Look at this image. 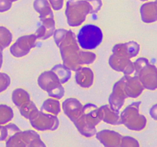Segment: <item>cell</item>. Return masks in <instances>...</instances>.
<instances>
[{"mask_svg":"<svg viewBox=\"0 0 157 147\" xmlns=\"http://www.w3.org/2000/svg\"><path fill=\"white\" fill-rule=\"evenodd\" d=\"M41 110L55 116H58L61 111L60 101L55 98H48L43 102L41 107Z\"/></svg>","mask_w":157,"mask_h":147,"instance_id":"cell-22","label":"cell"},{"mask_svg":"<svg viewBox=\"0 0 157 147\" xmlns=\"http://www.w3.org/2000/svg\"><path fill=\"white\" fill-rule=\"evenodd\" d=\"M156 2H157V0H156Z\"/></svg>","mask_w":157,"mask_h":147,"instance_id":"cell-40","label":"cell"},{"mask_svg":"<svg viewBox=\"0 0 157 147\" xmlns=\"http://www.w3.org/2000/svg\"><path fill=\"white\" fill-rule=\"evenodd\" d=\"M4 50L2 46H0V70H1L2 65V61H3V55H2V51Z\"/></svg>","mask_w":157,"mask_h":147,"instance_id":"cell-37","label":"cell"},{"mask_svg":"<svg viewBox=\"0 0 157 147\" xmlns=\"http://www.w3.org/2000/svg\"><path fill=\"white\" fill-rule=\"evenodd\" d=\"M38 84L51 97L60 100L64 96V87L56 74L52 70L42 72L38 76Z\"/></svg>","mask_w":157,"mask_h":147,"instance_id":"cell-6","label":"cell"},{"mask_svg":"<svg viewBox=\"0 0 157 147\" xmlns=\"http://www.w3.org/2000/svg\"><path fill=\"white\" fill-rule=\"evenodd\" d=\"M98 116L101 121L107 124L113 126L122 124L120 110H113L108 104L98 107Z\"/></svg>","mask_w":157,"mask_h":147,"instance_id":"cell-15","label":"cell"},{"mask_svg":"<svg viewBox=\"0 0 157 147\" xmlns=\"http://www.w3.org/2000/svg\"><path fill=\"white\" fill-rule=\"evenodd\" d=\"M21 131L19 127L14 123L0 125V141H5L16 132Z\"/></svg>","mask_w":157,"mask_h":147,"instance_id":"cell-26","label":"cell"},{"mask_svg":"<svg viewBox=\"0 0 157 147\" xmlns=\"http://www.w3.org/2000/svg\"><path fill=\"white\" fill-rule=\"evenodd\" d=\"M11 2H17V1H18V0H10Z\"/></svg>","mask_w":157,"mask_h":147,"instance_id":"cell-38","label":"cell"},{"mask_svg":"<svg viewBox=\"0 0 157 147\" xmlns=\"http://www.w3.org/2000/svg\"><path fill=\"white\" fill-rule=\"evenodd\" d=\"M37 38L35 34L19 37L10 47V53L15 58L26 56L36 45Z\"/></svg>","mask_w":157,"mask_h":147,"instance_id":"cell-8","label":"cell"},{"mask_svg":"<svg viewBox=\"0 0 157 147\" xmlns=\"http://www.w3.org/2000/svg\"><path fill=\"white\" fill-rule=\"evenodd\" d=\"M18 110H19L21 116L27 119H30L37 111H38V107H36L35 103L32 100L29 101L25 104L21 106V107L18 108Z\"/></svg>","mask_w":157,"mask_h":147,"instance_id":"cell-27","label":"cell"},{"mask_svg":"<svg viewBox=\"0 0 157 147\" xmlns=\"http://www.w3.org/2000/svg\"><path fill=\"white\" fill-rule=\"evenodd\" d=\"M21 135L27 147H46L44 142L41 140L40 135L35 130L21 131Z\"/></svg>","mask_w":157,"mask_h":147,"instance_id":"cell-20","label":"cell"},{"mask_svg":"<svg viewBox=\"0 0 157 147\" xmlns=\"http://www.w3.org/2000/svg\"><path fill=\"white\" fill-rule=\"evenodd\" d=\"M110 67L117 72H122L125 76L135 74L134 63L129 58L121 55L112 54L108 60Z\"/></svg>","mask_w":157,"mask_h":147,"instance_id":"cell-11","label":"cell"},{"mask_svg":"<svg viewBox=\"0 0 157 147\" xmlns=\"http://www.w3.org/2000/svg\"><path fill=\"white\" fill-rule=\"evenodd\" d=\"M96 138L104 147H121L122 135L110 130H103L97 132Z\"/></svg>","mask_w":157,"mask_h":147,"instance_id":"cell-13","label":"cell"},{"mask_svg":"<svg viewBox=\"0 0 157 147\" xmlns=\"http://www.w3.org/2000/svg\"><path fill=\"white\" fill-rule=\"evenodd\" d=\"M61 107L64 114L75 123L82 114L84 105L76 98L69 97L63 101Z\"/></svg>","mask_w":157,"mask_h":147,"instance_id":"cell-12","label":"cell"},{"mask_svg":"<svg viewBox=\"0 0 157 147\" xmlns=\"http://www.w3.org/2000/svg\"><path fill=\"white\" fill-rule=\"evenodd\" d=\"M12 100L13 104L19 108L31 100V96L25 90L22 88H17L12 92Z\"/></svg>","mask_w":157,"mask_h":147,"instance_id":"cell-23","label":"cell"},{"mask_svg":"<svg viewBox=\"0 0 157 147\" xmlns=\"http://www.w3.org/2000/svg\"><path fill=\"white\" fill-rule=\"evenodd\" d=\"M12 39L13 36L11 31L5 26H0V46L6 48L11 44Z\"/></svg>","mask_w":157,"mask_h":147,"instance_id":"cell-28","label":"cell"},{"mask_svg":"<svg viewBox=\"0 0 157 147\" xmlns=\"http://www.w3.org/2000/svg\"><path fill=\"white\" fill-rule=\"evenodd\" d=\"M33 7L36 12L39 14L40 20L48 18H55L53 9L48 0H35Z\"/></svg>","mask_w":157,"mask_h":147,"instance_id":"cell-21","label":"cell"},{"mask_svg":"<svg viewBox=\"0 0 157 147\" xmlns=\"http://www.w3.org/2000/svg\"><path fill=\"white\" fill-rule=\"evenodd\" d=\"M29 120L34 129L41 132L55 131L60 124L58 116L41 110L37 111Z\"/></svg>","mask_w":157,"mask_h":147,"instance_id":"cell-7","label":"cell"},{"mask_svg":"<svg viewBox=\"0 0 157 147\" xmlns=\"http://www.w3.org/2000/svg\"><path fill=\"white\" fill-rule=\"evenodd\" d=\"M14 117L13 110L6 104H0V125H6Z\"/></svg>","mask_w":157,"mask_h":147,"instance_id":"cell-25","label":"cell"},{"mask_svg":"<svg viewBox=\"0 0 157 147\" xmlns=\"http://www.w3.org/2000/svg\"><path fill=\"white\" fill-rule=\"evenodd\" d=\"M48 1L50 3L52 9L55 11L61 10L64 6V0H48Z\"/></svg>","mask_w":157,"mask_h":147,"instance_id":"cell-34","label":"cell"},{"mask_svg":"<svg viewBox=\"0 0 157 147\" xmlns=\"http://www.w3.org/2000/svg\"><path fill=\"white\" fill-rule=\"evenodd\" d=\"M6 147H27L21 135V131L11 135L6 140Z\"/></svg>","mask_w":157,"mask_h":147,"instance_id":"cell-29","label":"cell"},{"mask_svg":"<svg viewBox=\"0 0 157 147\" xmlns=\"http://www.w3.org/2000/svg\"><path fill=\"white\" fill-rule=\"evenodd\" d=\"M150 114L153 119L157 121V104H154L150 110Z\"/></svg>","mask_w":157,"mask_h":147,"instance_id":"cell-36","label":"cell"},{"mask_svg":"<svg viewBox=\"0 0 157 147\" xmlns=\"http://www.w3.org/2000/svg\"><path fill=\"white\" fill-rule=\"evenodd\" d=\"M97 58L96 54L90 51L81 50V64L82 65H88L93 64Z\"/></svg>","mask_w":157,"mask_h":147,"instance_id":"cell-30","label":"cell"},{"mask_svg":"<svg viewBox=\"0 0 157 147\" xmlns=\"http://www.w3.org/2000/svg\"><path fill=\"white\" fill-rule=\"evenodd\" d=\"M54 40L60 50L63 63L71 71H76L81 67V49L77 36L71 30L55 29Z\"/></svg>","mask_w":157,"mask_h":147,"instance_id":"cell-1","label":"cell"},{"mask_svg":"<svg viewBox=\"0 0 157 147\" xmlns=\"http://www.w3.org/2000/svg\"><path fill=\"white\" fill-rule=\"evenodd\" d=\"M133 63H134V67H135L134 75H136L141 68H143L146 64L150 63V61L146 58H138V59H136Z\"/></svg>","mask_w":157,"mask_h":147,"instance_id":"cell-33","label":"cell"},{"mask_svg":"<svg viewBox=\"0 0 157 147\" xmlns=\"http://www.w3.org/2000/svg\"><path fill=\"white\" fill-rule=\"evenodd\" d=\"M125 86L124 90L127 96L130 98H137L142 94L144 90V86L140 81L136 75L134 76H125Z\"/></svg>","mask_w":157,"mask_h":147,"instance_id":"cell-16","label":"cell"},{"mask_svg":"<svg viewBox=\"0 0 157 147\" xmlns=\"http://www.w3.org/2000/svg\"><path fill=\"white\" fill-rule=\"evenodd\" d=\"M101 122L98 116V107L95 104L87 103L84 105L81 116L74 123L82 136L91 138L97 133L96 126Z\"/></svg>","mask_w":157,"mask_h":147,"instance_id":"cell-3","label":"cell"},{"mask_svg":"<svg viewBox=\"0 0 157 147\" xmlns=\"http://www.w3.org/2000/svg\"><path fill=\"white\" fill-rule=\"evenodd\" d=\"M136 76L144 89L149 90H157V67L148 63L140 70Z\"/></svg>","mask_w":157,"mask_h":147,"instance_id":"cell-9","label":"cell"},{"mask_svg":"<svg viewBox=\"0 0 157 147\" xmlns=\"http://www.w3.org/2000/svg\"><path fill=\"white\" fill-rule=\"evenodd\" d=\"M52 70L56 74L62 84H66L71 77V70L63 64H58L54 66Z\"/></svg>","mask_w":157,"mask_h":147,"instance_id":"cell-24","label":"cell"},{"mask_svg":"<svg viewBox=\"0 0 157 147\" xmlns=\"http://www.w3.org/2000/svg\"><path fill=\"white\" fill-rule=\"evenodd\" d=\"M141 101H136L127 106L121 113V121L127 129L140 132L147 127V119L144 115L140 113Z\"/></svg>","mask_w":157,"mask_h":147,"instance_id":"cell-5","label":"cell"},{"mask_svg":"<svg viewBox=\"0 0 157 147\" xmlns=\"http://www.w3.org/2000/svg\"><path fill=\"white\" fill-rule=\"evenodd\" d=\"M75 81L77 84L84 89L90 88L94 81V74L88 67H81L75 71Z\"/></svg>","mask_w":157,"mask_h":147,"instance_id":"cell-17","label":"cell"},{"mask_svg":"<svg viewBox=\"0 0 157 147\" xmlns=\"http://www.w3.org/2000/svg\"><path fill=\"white\" fill-rule=\"evenodd\" d=\"M121 147H140V145L136 138L130 136H122Z\"/></svg>","mask_w":157,"mask_h":147,"instance_id":"cell-31","label":"cell"},{"mask_svg":"<svg viewBox=\"0 0 157 147\" xmlns=\"http://www.w3.org/2000/svg\"><path fill=\"white\" fill-rule=\"evenodd\" d=\"M140 1H142V2H147V1H148V0H140Z\"/></svg>","mask_w":157,"mask_h":147,"instance_id":"cell-39","label":"cell"},{"mask_svg":"<svg viewBox=\"0 0 157 147\" xmlns=\"http://www.w3.org/2000/svg\"><path fill=\"white\" fill-rule=\"evenodd\" d=\"M124 86H125L124 76L121 80L117 81L113 85V90L108 98L109 105L113 110H121L125 103L126 99L128 98L124 90Z\"/></svg>","mask_w":157,"mask_h":147,"instance_id":"cell-10","label":"cell"},{"mask_svg":"<svg viewBox=\"0 0 157 147\" xmlns=\"http://www.w3.org/2000/svg\"><path fill=\"white\" fill-rule=\"evenodd\" d=\"M12 2L10 0H0V12H6L12 8Z\"/></svg>","mask_w":157,"mask_h":147,"instance_id":"cell-35","label":"cell"},{"mask_svg":"<svg viewBox=\"0 0 157 147\" xmlns=\"http://www.w3.org/2000/svg\"><path fill=\"white\" fill-rule=\"evenodd\" d=\"M102 0H68L66 3L65 15L71 27H78L85 21L89 14H96L101 9Z\"/></svg>","mask_w":157,"mask_h":147,"instance_id":"cell-2","label":"cell"},{"mask_svg":"<svg viewBox=\"0 0 157 147\" xmlns=\"http://www.w3.org/2000/svg\"><path fill=\"white\" fill-rule=\"evenodd\" d=\"M104 34L100 27L94 24H86L81 28L77 35L78 44L83 50L96 49L102 43Z\"/></svg>","mask_w":157,"mask_h":147,"instance_id":"cell-4","label":"cell"},{"mask_svg":"<svg viewBox=\"0 0 157 147\" xmlns=\"http://www.w3.org/2000/svg\"><path fill=\"white\" fill-rule=\"evenodd\" d=\"M11 84V78L7 74L0 72V93L4 92Z\"/></svg>","mask_w":157,"mask_h":147,"instance_id":"cell-32","label":"cell"},{"mask_svg":"<svg viewBox=\"0 0 157 147\" xmlns=\"http://www.w3.org/2000/svg\"><path fill=\"white\" fill-rule=\"evenodd\" d=\"M141 19L144 22L150 24L157 21V2H148L141 6L140 9Z\"/></svg>","mask_w":157,"mask_h":147,"instance_id":"cell-19","label":"cell"},{"mask_svg":"<svg viewBox=\"0 0 157 147\" xmlns=\"http://www.w3.org/2000/svg\"><path fill=\"white\" fill-rule=\"evenodd\" d=\"M40 21L41 24L35 33L37 39L47 40L53 36L55 31V18H48Z\"/></svg>","mask_w":157,"mask_h":147,"instance_id":"cell-18","label":"cell"},{"mask_svg":"<svg viewBox=\"0 0 157 147\" xmlns=\"http://www.w3.org/2000/svg\"><path fill=\"white\" fill-rule=\"evenodd\" d=\"M140 51V45L136 41L120 43L115 44L112 49L113 54L121 55L125 58L131 59L137 56Z\"/></svg>","mask_w":157,"mask_h":147,"instance_id":"cell-14","label":"cell"}]
</instances>
